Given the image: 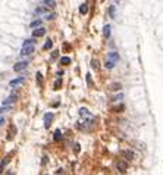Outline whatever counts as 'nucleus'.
Segmentation results:
<instances>
[{
  "label": "nucleus",
  "mask_w": 163,
  "mask_h": 175,
  "mask_svg": "<svg viewBox=\"0 0 163 175\" xmlns=\"http://www.w3.org/2000/svg\"><path fill=\"white\" fill-rule=\"evenodd\" d=\"M34 40H25L24 41V46L21 49V55L22 56H28L34 52Z\"/></svg>",
  "instance_id": "obj_1"
},
{
  "label": "nucleus",
  "mask_w": 163,
  "mask_h": 175,
  "mask_svg": "<svg viewBox=\"0 0 163 175\" xmlns=\"http://www.w3.org/2000/svg\"><path fill=\"white\" fill-rule=\"evenodd\" d=\"M26 66H28V62L26 60H21V62H16L13 65V71H16V72L24 71V69H26Z\"/></svg>",
  "instance_id": "obj_2"
},
{
  "label": "nucleus",
  "mask_w": 163,
  "mask_h": 175,
  "mask_svg": "<svg viewBox=\"0 0 163 175\" xmlns=\"http://www.w3.org/2000/svg\"><path fill=\"white\" fill-rule=\"evenodd\" d=\"M55 119V113H52V112H47L44 115V127L46 128H50V125H52V121Z\"/></svg>",
  "instance_id": "obj_3"
},
{
  "label": "nucleus",
  "mask_w": 163,
  "mask_h": 175,
  "mask_svg": "<svg viewBox=\"0 0 163 175\" xmlns=\"http://www.w3.org/2000/svg\"><path fill=\"white\" fill-rule=\"evenodd\" d=\"M46 34V30L43 28V26H35V30L32 31V37L35 38V37H43Z\"/></svg>",
  "instance_id": "obj_4"
},
{
  "label": "nucleus",
  "mask_w": 163,
  "mask_h": 175,
  "mask_svg": "<svg viewBox=\"0 0 163 175\" xmlns=\"http://www.w3.org/2000/svg\"><path fill=\"white\" fill-rule=\"evenodd\" d=\"M18 99V94H12V96H9L6 100L3 102V104L4 106H9V104H12V103H15V100Z\"/></svg>",
  "instance_id": "obj_5"
},
{
  "label": "nucleus",
  "mask_w": 163,
  "mask_h": 175,
  "mask_svg": "<svg viewBox=\"0 0 163 175\" xmlns=\"http://www.w3.org/2000/svg\"><path fill=\"white\" fill-rule=\"evenodd\" d=\"M126 169H128V163H126L125 160H121V162H118V171L119 172H125Z\"/></svg>",
  "instance_id": "obj_6"
},
{
  "label": "nucleus",
  "mask_w": 163,
  "mask_h": 175,
  "mask_svg": "<svg viewBox=\"0 0 163 175\" xmlns=\"http://www.w3.org/2000/svg\"><path fill=\"white\" fill-rule=\"evenodd\" d=\"M24 81H25V78H24V77H19V78H16V79H12V81L9 82V86H10V87H16V86H19V84H22Z\"/></svg>",
  "instance_id": "obj_7"
},
{
  "label": "nucleus",
  "mask_w": 163,
  "mask_h": 175,
  "mask_svg": "<svg viewBox=\"0 0 163 175\" xmlns=\"http://www.w3.org/2000/svg\"><path fill=\"white\" fill-rule=\"evenodd\" d=\"M107 60H110V62H113V63H116L119 60V55L116 52H112V53H109V56H107Z\"/></svg>",
  "instance_id": "obj_8"
},
{
  "label": "nucleus",
  "mask_w": 163,
  "mask_h": 175,
  "mask_svg": "<svg viewBox=\"0 0 163 175\" xmlns=\"http://www.w3.org/2000/svg\"><path fill=\"white\" fill-rule=\"evenodd\" d=\"M103 35H104L106 38L110 37V25H104V26H103Z\"/></svg>",
  "instance_id": "obj_9"
},
{
  "label": "nucleus",
  "mask_w": 163,
  "mask_h": 175,
  "mask_svg": "<svg viewBox=\"0 0 163 175\" xmlns=\"http://www.w3.org/2000/svg\"><path fill=\"white\" fill-rule=\"evenodd\" d=\"M87 12H88V4H87V3L81 4V8H79V13H81V15H85Z\"/></svg>",
  "instance_id": "obj_10"
},
{
  "label": "nucleus",
  "mask_w": 163,
  "mask_h": 175,
  "mask_svg": "<svg viewBox=\"0 0 163 175\" xmlns=\"http://www.w3.org/2000/svg\"><path fill=\"white\" fill-rule=\"evenodd\" d=\"M69 63H70V59L68 56H63L62 59H60V65H65V66H66V65H69Z\"/></svg>",
  "instance_id": "obj_11"
},
{
  "label": "nucleus",
  "mask_w": 163,
  "mask_h": 175,
  "mask_svg": "<svg viewBox=\"0 0 163 175\" xmlns=\"http://www.w3.org/2000/svg\"><path fill=\"white\" fill-rule=\"evenodd\" d=\"M53 138H55V141H59L60 138H62V132H60V130H56V131H55V135H53Z\"/></svg>",
  "instance_id": "obj_12"
},
{
  "label": "nucleus",
  "mask_w": 163,
  "mask_h": 175,
  "mask_svg": "<svg viewBox=\"0 0 163 175\" xmlns=\"http://www.w3.org/2000/svg\"><path fill=\"white\" fill-rule=\"evenodd\" d=\"M79 115H81V116H90V112L87 110L85 108H81V109H79Z\"/></svg>",
  "instance_id": "obj_13"
},
{
  "label": "nucleus",
  "mask_w": 163,
  "mask_h": 175,
  "mask_svg": "<svg viewBox=\"0 0 163 175\" xmlns=\"http://www.w3.org/2000/svg\"><path fill=\"white\" fill-rule=\"evenodd\" d=\"M123 156L128 157V159H132V157H134V153L129 152V150H123Z\"/></svg>",
  "instance_id": "obj_14"
},
{
  "label": "nucleus",
  "mask_w": 163,
  "mask_h": 175,
  "mask_svg": "<svg viewBox=\"0 0 163 175\" xmlns=\"http://www.w3.org/2000/svg\"><path fill=\"white\" fill-rule=\"evenodd\" d=\"M60 87H62V79L57 78V79H56V82H55V90H59Z\"/></svg>",
  "instance_id": "obj_15"
},
{
  "label": "nucleus",
  "mask_w": 163,
  "mask_h": 175,
  "mask_svg": "<svg viewBox=\"0 0 163 175\" xmlns=\"http://www.w3.org/2000/svg\"><path fill=\"white\" fill-rule=\"evenodd\" d=\"M44 4H46V6H48V8H53V6H56L55 0H46Z\"/></svg>",
  "instance_id": "obj_16"
},
{
  "label": "nucleus",
  "mask_w": 163,
  "mask_h": 175,
  "mask_svg": "<svg viewBox=\"0 0 163 175\" xmlns=\"http://www.w3.org/2000/svg\"><path fill=\"white\" fill-rule=\"evenodd\" d=\"M52 46H53V41H52V40H47V41H46V44H44V50L52 49Z\"/></svg>",
  "instance_id": "obj_17"
},
{
  "label": "nucleus",
  "mask_w": 163,
  "mask_h": 175,
  "mask_svg": "<svg viewBox=\"0 0 163 175\" xmlns=\"http://www.w3.org/2000/svg\"><path fill=\"white\" fill-rule=\"evenodd\" d=\"M91 66H93V69H99V60L93 59L91 60Z\"/></svg>",
  "instance_id": "obj_18"
},
{
  "label": "nucleus",
  "mask_w": 163,
  "mask_h": 175,
  "mask_svg": "<svg viewBox=\"0 0 163 175\" xmlns=\"http://www.w3.org/2000/svg\"><path fill=\"white\" fill-rule=\"evenodd\" d=\"M41 24V19H37V21H34V22H31V28H35V26H38Z\"/></svg>",
  "instance_id": "obj_19"
},
{
  "label": "nucleus",
  "mask_w": 163,
  "mask_h": 175,
  "mask_svg": "<svg viewBox=\"0 0 163 175\" xmlns=\"http://www.w3.org/2000/svg\"><path fill=\"white\" fill-rule=\"evenodd\" d=\"M115 12H116V9H115V6H112L110 9H109V15L112 16V18H113V16H115Z\"/></svg>",
  "instance_id": "obj_20"
},
{
  "label": "nucleus",
  "mask_w": 163,
  "mask_h": 175,
  "mask_svg": "<svg viewBox=\"0 0 163 175\" xmlns=\"http://www.w3.org/2000/svg\"><path fill=\"white\" fill-rule=\"evenodd\" d=\"M119 88H121V84H118V82H116V84H113V86H112V90H113V91H118Z\"/></svg>",
  "instance_id": "obj_21"
},
{
  "label": "nucleus",
  "mask_w": 163,
  "mask_h": 175,
  "mask_svg": "<svg viewBox=\"0 0 163 175\" xmlns=\"http://www.w3.org/2000/svg\"><path fill=\"white\" fill-rule=\"evenodd\" d=\"M122 94H118V96H116V97H112V100H113V102H118V100H121V99H122Z\"/></svg>",
  "instance_id": "obj_22"
},
{
  "label": "nucleus",
  "mask_w": 163,
  "mask_h": 175,
  "mask_svg": "<svg viewBox=\"0 0 163 175\" xmlns=\"http://www.w3.org/2000/svg\"><path fill=\"white\" fill-rule=\"evenodd\" d=\"M41 79H43V75H41V72H37V81H38V84H41Z\"/></svg>",
  "instance_id": "obj_23"
},
{
  "label": "nucleus",
  "mask_w": 163,
  "mask_h": 175,
  "mask_svg": "<svg viewBox=\"0 0 163 175\" xmlns=\"http://www.w3.org/2000/svg\"><path fill=\"white\" fill-rule=\"evenodd\" d=\"M55 18H56V15H55V13H50V15L47 16V19H48V21H52V19H55Z\"/></svg>",
  "instance_id": "obj_24"
},
{
  "label": "nucleus",
  "mask_w": 163,
  "mask_h": 175,
  "mask_svg": "<svg viewBox=\"0 0 163 175\" xmlns=\"http://www.w3.org/2000/svg\"><path fill=\"white\" fill-rule=\"evenodd\" d=\"M57 55H59V52H57V50H55V52H53V57H57Z\"/></svg>",
  "instance_id": "obj_25"
},
{
  "label": "nucleus",
  "mask_w": 163,
  "mask_h": 175,
  "mask_svg": "<svg viewBox=\"0 0 163 175\" xmlns=\"http://www.w3.org/2000/svg\"><path fill=\"white\" fill-rule=\"evenodd\" d=\"M3 124H4V119L3 118H0V125H3Z\"/></svg>",
  "instance_id": "obj_26"
},
{
  "label": "nucleus",
  "mask_w": 163,
  "mask_h": 175,
  "mask_svg": "<svg viewBox=\"0 0 163 175\" xmlns=\"http://www.w3.org/2000/svg\"><path fill=\"white\" fill-rule=\"evenodd\" d=\"M101 2H104V0H101Z\"/></svg>",
  "instance_id": "obj_27"
}]
</instances>
